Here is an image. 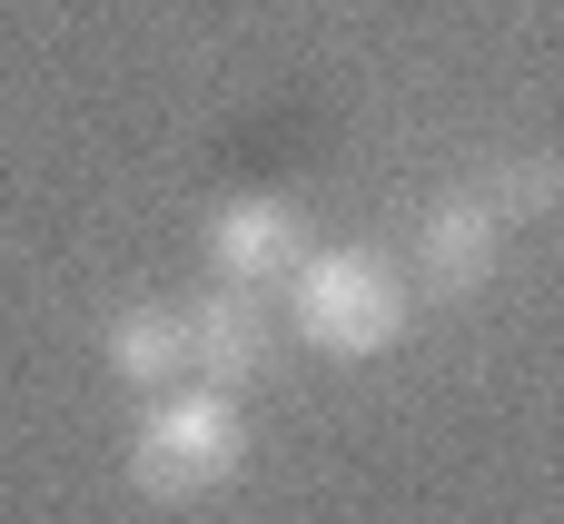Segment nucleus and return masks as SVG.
<instances>
[{
    "instance_id": "f257e3e1",
    "label": "nucleus",
    "mask_w": 564,
    "mask_h": 524,
    "mask_svg": "<svg viewBox=\"0 0 564 524\" xmlns=\"http://www.w3.org/2000/svg\"><path fill=\"white\" fill-rule=\"evenodd\" d=\"M288 327H297L317 357L367 367V357L406 347L416 297H406L397 258H377V248H307V258H297V277H288Z\"/></svg>"
},
{
    "instance_id": "f03ea898",
    "label": "nucleus",
    "mask_w": 564,
    "mask_h": 524,
    "mask_svg": "<svg viewBox=\"0 0 564 524\" xmlns=\"http://www.w3.org/2000/svg\"><path fill=\"white\" fill-rule=\"evenodd\" d=\"M238 466H248V406H238L228 386L178 376V386L149 396V416H139V436H129V485H139L149 505L218 495Z\"/></svg>"
},
{
    "instance_id": "7ed1b4c3",
    "label": "nucleus",
    "mask_w": 564,
    "mask_h": 524,
    "mask_svg": "<svg viewBox=\"0 0 564 524\" xmlns=\"http://www.w3.org/2000/svg\"><path fill=\"white\" fill-rule=\"evenodd\" d=\"M178 337H188V376L198 386H258L268 376V357H278V317L258 307V287H208V297H188L178 307Z\"/></svg>"
},
{
    "instance_id": "20e7f679",
    "label": "nucleus",
    "mask_w": 564,
    "mask_h": 524,
    "mask_svg": "<svg viewBox=\"0 0 564 524\" xmlns=\"http://www.w3.org/2000/svg\"><path fill=\"white\" fill-rule=\"evenodd\" d=\"M297 258H307V218H297L278 188L218 198V218H208V268H218L228 287H288Z\"/></svg>"
},
{
    "instance_id": "39448f33",
    "label": "nucleus",
    "mask_w": 564,
    "mask_h": 524,
    "mask_svg": "<svg viewBox=\"0 0 564 524\" xmlns=\"http://www.w3.org/2000/svg\"><path fill=\"white\" fill-rule=\"evenodd\" d=\"M496 258H506V218L466 188V198H436L426 218H416V238H406V268H416V287L426 297H476L486 277H496Z\"/></svg>"
},
{
    "instance_id": "423d86ee",
    "label": "nucleus",
    "mask_w": 564,
    "mask_h": 524,
    "mask_svg": "<svg viewBox=\"0 0 564 524\" xmlns=\"http://www.w3.org/2000/svg\"><path fill=\"white\" fill-rule=\"evenodd\" d=\"M99 357H109V376L119 386H139V396H159V386H178L188 376V337H178V307H119L109 327H99Z\"/></svg>"
},
{
    "instance_id": "0eeeda50",
    "label": "nucleus",
    "mask_w": 564,
    "mask_h": 524,
    "mask_svg": "<svg viewBox=\"0 0 564 524\" xmlns=\"http://www.w3.org/2000/svg\"><path fill=\"white\" fill-rule=\"evenodd\" d=\"M476 198H486L506 228H516V218H555L564 208V159L555 149H506V159H486Z\"/></svg>"
}]
</instances>
